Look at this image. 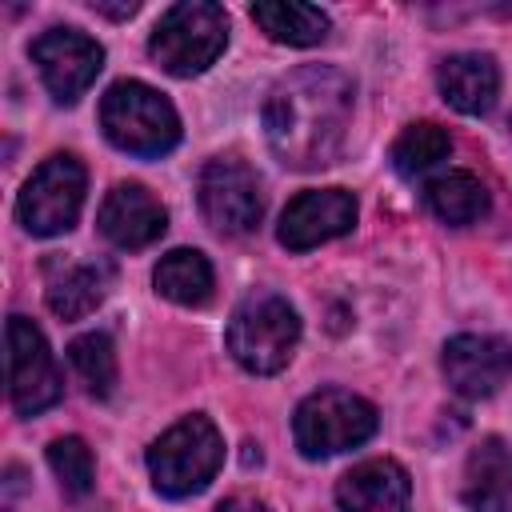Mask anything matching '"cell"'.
<instances>
[{
	"label": "cell",
	"instance_id": "1",
	"mask_svg": "<svg viewBox=\"0 0 512 512\" xmlns=\"http://www.w3.org/2000/svg\"><path fill=\"white\" fill-rule=\"evenodd\" d=\"M352 116V80L324 64L288 72L264 100V136L280 164L324 168L336 160Z\"/></svg>",
	"mask_w": 512,
	"mask_h": 512
},
{
	"label": "cell",
	"instance_id": "2",
	"mask_svg": "<svg viewBox=\"0 0 512 512\" xmlns=\"http://www.w3.org/2000/svg\"><path fill=\"white\" fill-rule=\"evenodd\" d=\"M100 128L120 152H132V156H164L180 140L176 108L140 80H120L104 92Z\"/></svg>",
	"mask_w": 512,
	"mask_h": 512
},
{
	"label": "cell",
	"instance_id": "3",
	"mask_svg": "<svg viewBox=\"0 0 512 512\" xmlns=\"http://www.w3.org/2000/svg\"><path fill=\"white\" fill-rule=\"evenodd\" d=\"M300 344V316L276 292H252L228 320V352L256 376L280 372Z\"/></svg>",
	"mask_w": 512,
	"mask_h": 512
},
{
	"label": "cell",
	"instance_id": "4",
	"mask_svg": "<svg viewBox=\"0 0 512 512\" xmlns=\"http://www.w3.org/2000/svg\"><path fill=\"white\" fill-rule=\"evenodd\" d=\"M228 44V16L220 4L208 0H184L172 4L148 40L152 60L172 76H200Z\"/></svg>",
	"mask_w": 512,
	"mask_h": 512
},
{
	"label": "cell",
	"instance_id": "5",
	"mask_svg": "<svg viewBox=\"0 0 512 512\" xmlns=\"http://www.w3.org/2000/svg\"><path fill=\"white\" fill-rule=\"evenodd\" d=\"M220 464H224V440L208 416H184L148 448L152 484L172 500L208 488Z\"/></svg>",
	"mask_w": 512,
	"mask_h": 512
},
{
	"label": "cell",
	"instance_id": "6",
	"mask_svg": "<svg viewBox=\"0 0 512 512\" xmlns=\"http://www.w3.org/2000/svg\"><path fill=\"white\" fill-rule=\"evenodd\" d=\"M376 432V408L344 388H320L312 392L296 416H292V436L296 448L308 460H324L336 452H348L364 444Z\"/></svg>",
	"mask_w": 512,
	"mask_h": 512
},
{
	"label": "cell",
	"instance_id": "7",
	"mask_svg": "<svg viewBox=\"0 0 512 512\" xmlns=\"http://www.w3.org/2000/svg\"><path fill=\"white\" fill-rule=\"evenodd\" d=\"M84 164L68 152L48 156L24 184L20 200H16V216L32 236H60L76 224L80 208H84Z\"/></svg>",
	"mask_w": 512,
	"mask_h": 512
},
{
	"label": "cell",
	"instance_id": "8",
	"mask_svg": "<svg viewBox=\"0 0 512 512\" xmlns=\"http://www.w3.org/2000/svg\"><path fill=\"white\" fill-rule=\"evenodd\" d=\"M200 196V212L216 232H252L264 216V196H260V180L244 160L220 156L208 160L196 184Z\"/></svg>",
	"mask_w": 512,
	"mask_h": 512
},
{
	"label": "cell",
	"instance_id": "9",
	"mask_svg": "<svg viewBox=\"0 0 512 512\" xmlns=\"http://www.w3.org/2000/svg\"><path fill=\"white\" fill-rule=\"evenodd\" d=\"M8 384H12V408L20 416H36L64 396L48 340L24 316L8 320Z\"/></svg>",
	"mask_w": 512,
	"mask_h": 512
},
{
	"label": "cell",
	"instance_id": "10",
	"mask_svg": "<svg viewBox=\"0 0 512 512\" xmlns=\"http://www.w3.org/2000/svg\"><path fill=\"white\" fill-rule=\"evenodd\" d=\"M28 52H32V64L40 68L44 88L60 104L80 100L104 64V48L92 36H84L80 28H48L32 40Z\"/></svg>",
	"mask_w": 512,
	"mask_h": 512
},
{
	"label": "cell",
	"instance_id": "11",
	"mask_svg": "<svg viewBox=\"0 0 512 512\" xmlns=\"http://www.w3.org/2000/svg\"><path fill=\"white\" fill-rule=\"evenodd\" d=\"M356 224V196L344 188H312L300 192L280 216V244L292 252H308L324 240L352 232Z\"/></svg>",
	"mask_w": 512,
	"mask_h": 512
},
{
	"label": "cell",
	"instance_id": "12",
	"mask_svg": "<svg viewBox=\"0 0 512 512\" xmlns=\"http://www.w3.org/2000/svg\"><path fill=\"white\" fill-rule=\"evenodd\" d=\"M440 364H444L452 392H460L468 400H484L512 376V348L496 336L464 332V336H452L444 344Z\"/></svg>",
	"mask_w": 512,
	"mask_h": 512
},
{
	"label": "cell",
	"instance_id": "13",
	"mask_svg": "<svg viewBox=\"0 0 512 512\" xmlns=\"http://www.w3.org/2000/svg\"><path fill=\"white\" fill-rule=\"evenodd\" d=\"M96 224H100L104 240H112L124 252H136V248H148L152 240L164 236L168 212L144 184H116L104 196Z\"/></svg>",
	"mask_w": 512,
	"mask_h": 512
},
{
	"label": "cell",
	"instance_id": "14",
	"mask_svg": "<svg viewBox=\"0 0 512 512\" xmlns=\"http://www.w3.org/2000/svg\"><path fill=\"white\" fill-rule=\"evenodd\" d=\"M336 500L344 512H408L412 484L396 460H364L340 476Z\"/></svg>",
	"mask_w": 512,
	"mask_h": 512
},
{
	"label": "cell",
	"instance_id": "15",
	"mask_svg": "<svg viewBox=\"0 0 512 512\" xmlns=\"http://www.w3.org/2000/svg\"><path fill=\"white\" fill-rule=\"evenodd\" d=\"M436 84L444 100L464 116H488L500 92V72L488 52H456L440 64Z\"/></svg>",
	"mask_w": 512,
	"mask_h": 512
},
{
	"label": "cell",
	"instance_id": "16",
	"mask_svg": "<svg viewBox=\"0 0 512 512\" xmlns=\"http://www.w3.org/2000/svg\"><path fill=\"white\" fill-rule=\"evenodd\" d=\"M464 504L472 512H512V444L488 436L464 468Z\"/></svg>",
	"mask_w": 512,
	"mask_h": 512
},
{
	"label": "cell",
	"instance_id": "17",
	"mask_svg": "<svg viewBox=\"0 0 512 512\" xmlns=\"http://www.w3.org/2000/svg\"><path fill=\"white\" fill-rule=\"evenodd\" d=\"M108 280H112L108 264H96V260H56V264H48L44 300H48V308L60 320H80V316H88L104 300Z\"/></svg>",
	"mask_w": 512,
	"mask_h": 512
},
{
	"label": "cell",
	"instance_id": "18",
	"mask_svg": "<svg viewBox=\"0 0 512 512\" xmlns=\"http://www.w3.org/2000/svg\"><path fill=\"white\" fill-rule=\"evenodd\" d=\"M424 204L436 220H444L452 228H464V224H476L488 212V188L472 172H444L424 188Z\"/></svg>",
	"mask_w": 512,
	"mask_h": 512
},
{
	"label": "cell",
	"instance_id": "19",
	"mask_svg": "<svg viewBox=\"0 0 512 512\" xmlns=\"http://www.w3.org/2000/svg\"><path fill=\"white\" fill-rule=\"evenodd\" d=\"M252 20L276 44H292V48H308V44H320L328 36V16L320 8L296 4V0H264V4H252Z\"/></svg>",
	"mask_w": 512,
	"mask_h": 512
},
{
	"label": "cell",
	"instance_id": "20",
	"mask_svg": "<svg viewBox=\"0 0 512 512\" xmlns=\"http://www.w3.org/2000/svg\"><path fill=\"white\" fill-rule=\"evenodd\" d=\"M156 288L160 296H168L172 304L184 308H200L212 296V264L196 252V248H176L156 264Z\"/></svg>",
	"mask_w": 512,
	"mask_h": 512
},
{
	"label": "cell",
	"instance_id": "21",
	"mask_svg": "<svg viewBox=\"0 0 512 512\" xmlns=\"http://www.w3.org/2000/svg\"><path fill=\"white\" fill-rule=\"evenodd\" d=\"M452 152V136L432 124V120H420V124H408L396 144H392V168L404 176V180H416L424 172H432L440 160H448Z\"/></svg>",
	"mask_w": 512,
	"mask_h": 512
},
{
	"label": "cell",
	"instance_id": "22",
	"mask_svg": "<svg viewBox=\"0 0 512 512\" xmlns=\"http://www.w3.org/2000/svg\"><path fill=\"white\" fill-rule=\"evenodd\" d=\"M68 360H72V368L80 372V380L88 384L92 396H112V388H116V348L104 332L76 336L68 344Z\"/></svg>",
	"mask_w": 512,
	"mask_h": 512
},
{
	"label": "cell",
	"instance_id": "23",
	"mask_svg": "<svg viewBox=\"0 0 512 512\" xmlns=\"http://www.w3.org/2000/svg\"><path fill=\"white\" fill-rule=\"evenodd\" d=\"M48 464H52V472L60 476V484H64L72 496L92 492L96 464H92V448H88L80 436H60V440H52V444H48Z\"/></svg>",
	"mask_w": 512,
	"mask_h": 512
},
{
	"label": "cell",
	"instance_id": "24",
	"mask_svg": "<svg viewBox=\"0 0 512 512\" xmlns=\"http://www.w3.org/2000/svg\"><path fill=\"white\" fill-rule=\"evenodd\" d=\"M216 512H264V504L252 500V496H228V500L216 504Z\"/></svg>",
	"mask_w": 512,
	"mask_h": 512
},
{
	"label": "cell",
	"instance_id": "25",
	"mask_svg": "<svg viewBox=\"0 0 512 512\" xmlns=\"http://www.w3.org/2000/svg\"><path fill=\"white\" fill-rule=\"evenodd\" d=\"M92 8H96L100 16H112V20H124V16H136V8H140V4H132V0H128V4H104V0H96Z\"/></svg>",
	"mask_w": 512,
	"mask_h": 512
}]
</instances>
